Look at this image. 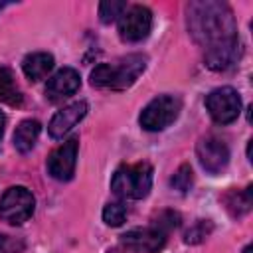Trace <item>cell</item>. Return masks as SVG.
I'll use <instances>...</instances> for the list:
<instances>
[{"label":"cell","mask_w":253,"mask_h":253,"mask_svg":"<svg viewBox=\"0 0 253 253\" xmlns=\"http://www.w3.org/2000/svg\"><path fill=\"white\" fill-rule=\"evenodd\" d=\"M186 24L194 42L206 49L239 38L233 10L219 0L190 2L186 8Z\"/></svg>","instance_id":"1"},{"label":"cell","mask_w":253,"mask_h":253,"mask_svg":"<svg viewBox=\"0 0 253 253\" xmlns=\"http://www.w3.org/2000/svg\"><path fill=\"white\" fill-rule=\"evenodd\" d=\"M144 69H146V55L130 53L115 63H99L91 71V83L95 87L126 89L138 79V75Z\"/></svg>","instance_id":"2"},{"label":"cell","mask_w":253,"mask_h":253,"mask_svg":"<svg viewBox=\"0 0 253 253\" xmlns=\"http://www.w3.org/2000/svg\"><path fill=\"white\" fill-rule=\"evenodd\" d=\"M178 213L162 211L152 225L126 231L123 235V243L136 253H158L166 243V235L178 225Z\"/></svg>","instance_id":"3"},{"label":"cell","mask_w":253,"mask_h":253,"mask_svg":"<svg viewBox=\"0 0 253 253\" xmlns=\"http://www.w3.org/2000/svg\"><path fill=\"white\" fill-rule=\"evenodd\" d=\"M152 188V166L148 162L123 164L115 170L111 190L125 200H142Z\"/></svg>","instance_id":"4"},{"label":"cell","mask_w":253,"mask_h":253,"mask_svg":"<svg viewBox=\"0 0 253 253\" xmlns=\"http://www.w3.org/2000/svg\"><path fill=\"white\" fill-rule=\"evenodd\" d=\"M180 109H182V101L176 95H158L142 109L138 123L144 130L156 132L170 126L178 119Z\"/></svg>","instance_id":"5"},{"label":"cell","mask_w":253,"mask_h":253,"mask_svg":"<svg viewBox=\"0 0 253 253\" xmlns=\"http://www.w3.org/2000/svg\"><path fill=\"white\" fill-rule=\"evenodd\" d=\"M34 208V194L24 186H12L0 198V219L10 225H20L32 217Z\"/></svg>","instance_id":"6"},{"label":"cell","mask_w":253,"mask_h":253,"mask_svg":"<svg viewBox=\"0 0 253 253\" xmlns=\"http://www.w3.org/2000/svg\"><path fill=\"white\" fill-rule=\"evenodd\" d=\"M206 109L217 125H229L241 113V97L233 87H217L206 97Z\"/></svg>","instance_id":"7"},{"label":"cell","mask_w":253,"mask_h":253,"mask_svg":"<svg viewBox=\"0 0 253 253\" xmlns=\"http://www.w3.org/2000/svg\"><path fill=\"white\" fill-rule=\"evenodd\" d=\"M152 28V12L146 6H130L119 18V36L125 42H142Z\"/></svg>","instance_id":"8"},{"label":"cell","mask_w":253,"mask_h":253,"mask_svg":"<svg viewBox=\"0 0 253 253\" xmlns=\"http://www.w3.org/2000/svg\"><path fill=\"white\" fill-rule=\"evenodd\" d=\"M77 150H79V140L69 138L63 144H59L47 158V174L59 182H67L75 174V164H77Z\"/></svg>","instance_id":"9"},{"label":"cell","mask_w":253,"mask_h":253,"mask_svg":"<svg viewBox=\"0 0 253 253\" xmlns=\"http://www.w3.org/2000/svg\"><path fill=\"white\" fill-rule=\"evenodd\" d=\"M196 154H198V160L202 164V168L210 174H219L227 162H229V148L227 144L219 138V136H204L198 146H196Z\"/></svg>","instance_id":"10"},{"label":"cell","mask_w":253,"mask_h":253,"mask_svg":"<svg viewBox=\"0 0 253 253\" xmlns=\"http://www.w3.org/2000/svg\"><path fill=\"white\" fill-rule=\"evenodd\" d=\"M79 85H81L79 73L73 67H63L49 77V81L45 85V97L51 103H59V101L71 97L79 89Z\"/></svg>","instance_id":"11"},{"label":"cell","mask_w":253,"mask_h":253,"mask_svg":"<svg viewBox=\"0 0 253 253\" xmlns=\"http://www.w3.org/2000/svg\"><path fill=\"white\" fill-rule=\"evenodd\" d=\"M239 55H241V42H239V38H233L219 45L208 47L204 53V61L213 71H225L237 63Z\"/></svg>","instance_id":"12"},{"label":"cell","mask_w":253,"mask_h":253,"mask_svg":"<svg viewBox=\"0 0 253 253\" xmlns=\"http://www.w3.org/2000/svg\"><path fill=\"white\" fill-rule=\"evenodd\" d=\"M85 115H87V103L85 101H75V103L63 107L61 111H57L53 115V119L47 125L49 136L51 138H63V134H67Z\"/></svg>","instance_id":"13"},{"label":"cell","mask_w":253,"mask_h":253,"mask_svg":"<svg viewBox=\"0 0 253 253\" xmlns=\"http://www.w3.org/2000/svg\"><path fill=\"white\" fill-rule=\"evenodd\" d=\"M22 69L30 81H40L43 79L51 69H53V55L47 51H36L24 57Z\"/></svg>","instance_id":"14"},{"label":"cell","mask_w":253,"mask_h":253,"mask_svg":"<svg viewBox=\"0 0 253 253\" xmlns=\"http://www.w3.org/2000/svg\"><path fill=\"white\" fill-rule=\"evenodd\" d=\"M40 130H42V125H40L36 119H26V121H22V123L16 126V130H14V146H16V150L22 152V154L30 152V150L34 148L36 140H38Z\"/></svg>","instance_id":"15"},{"label":"cell","mask_w":253,"mask_h":253,"mask_svg":"<svg viewBox=\"0 0 253 253\" xmlns=\"http://www.w3.org/2000/svg\"><path fill=\"white\" fill-rule=\"evenodd\" d=\"M0 101L8 105H20L22 93L16 85V79L8 67H0Z\"/></svg>","instance_id":"16"},{"label":"cell","mask_w":253,"mask_h":253,"mask_svg":"<svg viewBox=\"0 0 253 253\" xmlns=\"http://www.w3.org/2000/svg\"><path fill=\"white\" fill-rule=\"evenodd\" d=\"M251 186H247L243 192H237V190H231L225 194L223 202H225V208L229 210L231 215H243L251 210Z\"/></svg>","instance_id":"17"},{"label":"cell","mask_w":253,"mask_h":253,"mask_svg":"<svg viewBox=\"0 0 253 253\" xmlns=\"http://www.w3.org/2000/svg\"><path fill=\"white\" fill-rule=\"evenodd\" d=\"M126 10V2L123 0H105L99 4V20L103 24H111L117 18H121Z\"/></svg>","instance_id":"18"},{"label":"cell","mask_w":253,"mask_h":253,"mask_svg":"<svg viewBox=\"0 0 253 253\" xmlns=\"http://www.w3.org/2000/svg\"><path fill=\"white\" fill-rule=\"evenodd\" d=\"M192 182H194V176H192L190 164H182V166L174 172V176L170 178V186H172L174 190L182 192V194H186V192L192 188Z\"/></svg>","instance_id":"19"},{"label":"cell","mask_w":253,"mask_h":253,"mask_svg":"<svg viewBox=\"0 0 253 253\" xmlns=\"http://www.w3.org/2000/svg\"><path fill=\"white\" fill-rule=\"evenodd\" d=\"M126 219V208L123 204H107L105 210H103V221L111 227H119L123 225Z\"/></svg>","instance_id":"20"},{"label":"cell","mask_w":253,"mask_h":253,"mask_svg":"<svg viewBox=\"0 0 253 253\" xmlns=\"http://www.w3.org/2000/svg\"><path fill=\"white\" fill-rule=\"evenodd\" d=\"M210 231H211V223L206 219H200V221H196L188 231H186V235H184V241L186 243H200V241H204L208 235H210Z\"/></svg>","instance_id":"21"},{"label":"cell","mask_w":253,"mask_h":253,"mask_svg":"<svg viewBox=\"0 0 253 253\" xmlns=\"http://www.w3.org/2000/svg\"><path fill=\"white\" fill-rule=\"evenodd\" d=\"M24 241L20 237L12 235H0V253H22L24 251Z\"/></svg>","instance_id":"22"},{"label":"cell","mask_w":253,"mask_h":253,"mask_svg":"<svg viewBox=\"0 0 253 253\" xmlns=\"http://www.w3.org/2000/svg\"><path fill=\"white\" fill-rule=\"evenodd\" d=\"M4 126H6V115L0 111V138H2V134H4Z\"/></svg>","instance_id":"23"},{"label":"cell","mask_w":253,"mask_h":253,"mask_svg":"<svg viewBox=\"0 0 253 253\" xmlns=\"http://www.w3.org/2000/svg\"><path fill=\"white\" fill-rule=\"evenodd\" d=\"M243 253H251V245H247V247H245V251H243Z\"/></svg>","instance_id":"24"},{"label":"cell","mask_w":253,"mask_h":253,"mask_svg":"<svg viewBox=\"0 0 253 253\" xmlns=\"http://www.w3.org/2000/svg\"><path fill=\"white\" fill-rule=\"evenodd\" d=\"M6 4H8V2H0V10H2V8L6 6Z\"/></svg>","instance_id":"25"}]
</instances>
